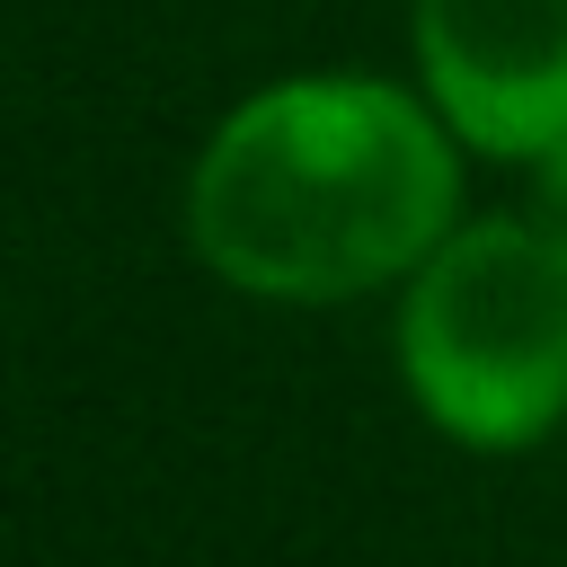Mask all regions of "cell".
Masks as SVG:
<instances>
[{"label": "cell", "instance_id": "obj_1", "mask_svg": "<svg viewBox=\"0 0 567 567\" xmlns=\"http://www.w3.org/2000/svg\"><path fill=\"white\" fill-rule=\"evenodd\" d=\"M434 97L319 71L221 115L186 177L195 257L257 301H354L416 275L461 204V159Z\"/></svg>", "mask_w": 567, "mask_h": 567}, {"label": "cell", "instance_id": "obj_3", "mask_svg": "<svg viewBox=\"0 0 567 567\" xmlns=\"http://www.w3.org/2000/svg\"><path fill=\"white\" fill-rule=\"evenodd\" d=\"M434 115L487 159L567 142V0H416Z\"/></svg>", "mask_w": 567, "mask_h": 567}, {"label": "cell", "instance_id": "obj_4", "mask_svg": "<svg viewBox=\"0 0 567 567\" xmlns=\"http://www.w3.org/2000/svg\"><path fill=\"white\" fill-rule=\"evenodd\" d=\"M523 221H532V230L549 239V257L567 266V142L532 159V204H523Z\"/></svg>", "mask_w": 567, "mask_h": 567}, {"label": "cell", "instance_id": "obj_2", "mask_svg": "<svg viewBox=\"0 0 567 567\" xmlns=\"http://www.w3.org/2000/svg\"><path fill=\"white\" fill-rule=\"evenodd\" d=\"M399 372L425 425L523 452L567 416V266L532 221H470L408 275Z\"/></svg>", "mask_w": 567, "mask_h": 567}]
</instances>
